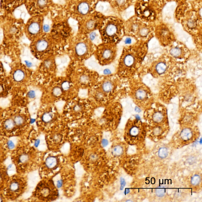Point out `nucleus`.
<instances>
[{
    "mask_svg": "<svg viewBox=\"0 0 202 202\" xmlns=\"http://www.w3.org/2000/svg\"><path fill=\"white\" fill-rule=\"evenodd\" d=\"M148 52L147 45H128L123 49L119 60L117 73L121 78L131 79L134 77Z\"/></svg>",
    "mask_w": 202,
    "mask_h": 202,
    "instance_id": "nucleus-1",
    "label": "nucleus"
},
{
    "mask_svg": "<svg viewBox=\"0 0 202 202\" xmlns=\"http://www.w3.org/2000/svg\"><path fill=\"white\" fill-rule=\"evenodd\" d=\"M137 81L131 83L129 87V95L139 107L146 110L154 103L153 94L145 84Z\"/></svg>",
    "mask_w": 202,
    "mask_h": 202,
    "instance_id": "nucleus-2",
    "label": "nucleus"
},
{
    "mask_svg": "<svg viewBox=\"0 0 202 202\" xmlns=\"http://www.w3.org/2000/svg\"><path fill=\"white\" fill-rule=\"evenodd\" d=\"M17 146L12 152L11 159L15 169L19 173H27L32 163V152L31 148L27 145Z\"/></svg>",
    "mask_w": 202,
    "mask_h": 202,
    "instance_id": "nucleus-3",
    "label": "nucleus"
},
{
    "mask_svg": "<svg viewBox=\"0 0 202 202\" xmlns=\"http://www.w3.org/2000/svg\"><path fill=\"white\" fill-rule=\"evenodd\" d=\"M138 119H129L126 125L125 139L129 144L135 145L141 142L145 135V129Z\"/></svg>",
    "mask_w": 202,
    "mask_h": 202,
    "instance_id": "nucleus-4",
    "label": "nucleus"
},
{
    "mask_svg": "<svg viewBox=\"0 0 202 202\" xmlns=\"http://www.w3.org/2000/svg\"><path fill=\"white\" fill-rule=\"evenodd\" d=\"M27 187V180L21 175L13 176L10 177L3 191L5 199L14 200L23 194Z\"/></svg>",
    "mask_w": 202,
    "mask_h": 202,
    "instance_id": "nucleus-5",
    "label": "nucleus"
},
{
    "mask_svg": "<svg viewBox=\"0 0 202 202\" xmlns=\"http://www.w3.org/2000/svg\"><path fill=\"white\" fill-rule=\"evenodd\" d=\"M174 61L168 55H164L153 63L149 71L155 77H164L172 70Z\"/></svg>",
    "mask_w": 202,
    "mask_h": 202,
    "instance_id": "nucleus-6",
    "label": "nucleus"
},
{
    "mask_svg": "<svg viewBox=\"0 0 202 202\" xmlns=\"http://www.w3.org/2000/svg\"><path fill=\"white\" fill-rule=\"evenodd\" d=\"M59 195L57 189L51 180L41 181L37 186L35 192V196L41 200L53 201Z\"/></svg>",
    "mask_w": 202,
    "mask_h": 202,
    "instance_id": "nucleus-7",
    "label": "nucleus"
},
{
    "mask_svg": "<svg viewBox=\"0 0 202 202\" xmlns=\"http://www.w3.org/2000/svg\"><path fill=\"white\" fill-rule=\"evenodd\" d=\"M95 56L100 65H107L112 63L117 55L116 47L113 43L99 45L95 51Z\"/></svg>",
    "mask_w": 202,
    "mask_h": 202,
    "instance_id": "nucleus-8",
    "label": "nucleus"
},
{
    "mask_svg": "<svg viewBox=\"0 0 202 202\" xmlns=\"http://www.w3.org/2000/svg\"><path fill=\"white\" fill-rule=\"evenodd\" d=\"M102 39L106 43L114 44L121 37V30L119 23L114 20L108 21L101 29Z\"/></svg>",
    "mask_w": 202,
    "mask_h": 202,
    "instance_id": "nucleus-9",
    "label": "nucleus"
},
{
    "mask_svg": "<svg viewBox=\"0 0 202 202\" xmlns=\"http://www.w3.org/2000/svg\"><path fill=\"white\" fill-rule=\"evenodd\" d=\"M74 55L79 59H86L93 53L91 44L86 40L79 41L74 45Z\"/></svg>",
    "mask_w": 202,
    "mask_h": 202,
    "instance_id": "nucleus-10",
    "label": "nucleus"
},
{
    "mask_svg": "<svg viewBox=\"0 0 202 202\" xmlns=\"http://www.w3.org/2000/svg\"><path fill=\"white\" fill-rule=\"evenodd\" d=\"M167 54L175 60H186L189 56V51L185 47L180 45H173L168 51Z\"/></svg>",
    "mask_w": 202,
    "mask_h": 202,
    "instance_id": "nucleus-11",
    "label": "nucleus"
},
{
    "mask_svg": "<svg viewBox=\"0 0 202 202\" xmlns=\"http://www.w3.org/2000/svg\"><path fill=\"white\" fill-rule=\"evenodd\" d=\"M50 48V43L47 40L41 39L35 43V51L37 53L43 54L49 51Z\"/></svg>",
    "mask_w": 202,
    "mask_h": 202,
    "instance_id": "nucleus-12",
    "label": "nucleus"
},
{
    "mask_svg": "<svg viewBox=\"0 0 202 202\" xmlns=\"http://www.w3.org/2000/svg\"><path fill=\"white\" fill-rule=\"evenodd\" d=\"M194 131L192 128H184L182 129L180 132V139L184 143H189L194 139Z\"/></svg>",
    "mask_w": 202,
    "mask_h": 202,
    "instance_id": "nucleus-13",
    "label": "nucleus"
},
{
    "mask_svg": "<svg viewBox=\"0 0 202 202\" xmlns=\"http://www.w3.org/2000/svg\"><path fill=\"white\" fill-rule=\"evenodd\" d=\"M117 84L115 81L111 80L104 81L101 85V92L105 94L109 95L112 93L116 89Z\"/></svg>",
    "mask_w": 202,
    "mask_h": 202,
    "instance_id": "nucleus-14",
    "label": "nucleus"
},
{
    "mask_svg": "<svg viewBox=\"0 0 202 202\" xmlns=\"http://www.w3.org/2000/svg\"><path fill=\"white\" fill-rule=\"evenodd\" d=\"M10 179L7 168L4 166H0V191H3Z\"/></svg>",
    "mask_w": 202,
    "mask_h": 202,
    "instance_id": "nucleus-15",
    "label": "nucleus"
},
{
    "mask_svg": "<svg viewBox=\"0 0 202 202\" xmlns=\"http://www.w3.org/2000/svg\"><path fill=\"white\" fill-rule=\"evenodd\" d=\"M41 29V24L40 22L34 21L30 23L28 27V32L30 35L35 36L37 35Z\"/></svg>",
    "mask_w": 202,
    "mask_h": 202,
    "instance_id": "nucleus-16",
    "label": "nucleus"
},
{
    "mask_svg": "<svg viewBox=\"0 0 202 202\" xmlns=\"http://www.w3.org/2000/svg\"><path fill=\"white\" fill-rule=\"evenodd\" d=\"M92 75L91 74L90 75L89 73H82L81 74H80L78 78L79 83L84 85H89L92 81Z\"/></svg>",
    "mask_w": 202,
    "mask_h": 202,
    "instance_id": "nucleus-17",
    "label": "nucleus"
},
{
    "mask_svg": "<svg viewBox=\"0 0 202 202\" xmlns=\"http://www.w3.org/2000/svg\"><path fill=\"white\" fill-rule=\"evenodd\" d=\"M25 73L24 71L21 69H16L13 72V77L14 80L16 82L22 81L25 78Z\"/></svg>",
    "mask_w": 202,
    "mask_h": 202,
    "instance_id": "nucleus-18",
    "label": "nucleus"
},
{
    "mask_svg": "<svg viewBox=\"0 0 202 202\" xmlns=\"http://www.w3.org/2000/svg\"><path fill=\"white\" fill-rule=\"evenodd\" d=\"M58 163V160L56 157L54 156H50L47 157L45 161V165L50 169L54 168Z\"/></svg>",
    "mask_w": 202,
    "mask_h": 202,
    "instance_id": "nucleus-19",
    "label": "nucleus"
},
{
    "mask_svg": "<svg viewBox=\"0 0 202 202\" xmlns=\"http://www.w3.org/2000/svg\"><path fill=\"white\" fill-rule=\"evenodd\" d=\"M90 6L86 2H83L80 3L77 7L79 13L82 15H85L89 12Z\"/></svg>",
    "mask_w": 202,
    "mask_h": 202,
    "instance_id": "nucleus-20",
    "label": "nucleus"
},
{
    "mask_svg": "<svg viewBox=\"0 0 202 202\" xmlns=\"http://www.w3.org/2000/svg\"><path fill=\"white\" fill-rule=\"evenodd\" d=\"M50 0H35V7L38 10H42L47 7Z\"/></svg>",
    "mask_w": 202,
    "mask_h": 202,
    "instance_id": "nucleus-21",
    "label": "nucleus"
},
{
    "mask_svg": "<svg viewBox=\"0 0 202 202\" xmlns=\"http://www.w3.org/2000/svg\"><path fill=\"white\" fill-rule=\"evenodd\" d=\"M63 90L62 87L57 86L54 87L52 90L51 93L53 96L56 98L60 97L62 96Z\"/></svg>",
    "mask_w": 202,
    "mask_h": 202,
    "instance_id": "nucleus-22",
    "label": "nucleus"
},
{
    "mask_svg": "<svg viewBox=\"0 0 202 202\" xmlns=\"http://www.w3.org/2000/svg\"><path fill=\"white\" fill-rule=\"evenodd\" d=\"M53 115L51 112H45L42 115L41 120L45 123H48L52 120Z\"/></svg>",
    "mask_w": 202,
    "mask_h": 202,
    "instance_id": "nucleus-23",
    "label": "nucleus"
},
{
    "mask_svg": "<svg viewBox=\"0 0 202 202\" xmlns=\"http://www.w3.org/2000/svg\"><path fill=\"white\" fill-rule=\"evenodd\" d=\"M123 153V148L122 146L117 145L115 146L113 149L112 153L116 156H119L122 155Z\"/></svg>",
    "mask_w": 202,
    "mask_h": 202,
    "instance_id": "nucleus-24",
    "label": "nucleus"
},
{
    "mask_svg": "<svg viewBox=\"0 0 202 202\" xmlns=\"http://www.w3.org/2000/svg\"><path fill=\"white\" fill-rule=\"evenodd\" d=\"M201 181L200 176L198 175H195L191 178V183L193 186H197L199 185Z\"/></svg>",
    "mask_w": 202,
    "mask_h": 202,
    "instance_id": "nucleus-25",
    "label": "nucleus"
},
{
    "mask_svg": "<svg viewBox=\"0 0 202 202\" xmlns=\"http://www.w3.org/2000/svg\"><path fill=\"white\" fill-rule=\"evenodd\" d=\"M158 155L160 158H162V159L165 158V157H167L168 155L167 149L166 148L164 147H162L159 149L158 152Z\"/></svg>",
    "mask_w": 202,
    "mask_h": 202,
    "instance_id": "nucleus-26",
    "label": "nucleus"
},
{
    "mask_svg": "<svg viewBox=\"0 0 202 202\" xmlns=\"http://www.w3.org/2000/svg\"><path fill=\"white\" fill-rule=\"evenodd\" d=\"M90 40L94 43H98V40H99V36L97 32H92L90 35Z\"/></svg>",
    "mask_w": 202,
    "mask_h": 202,
    "instance_id": "nucleus-27",
    "label": "nucleus"
},
{
    "mask_svg": "<svg viewBox=\"0 0 202 202\" xmlns=\"http://www.w3.org/2000/svg\"><path fill=\"white\" fill-rule=\"evenodd\" d=\"M106 4L104 3H99L97 5L96 8H97V10H98L99 12L104 13V12L106 11Z\"/></svg>",
    "mask_w": 202,
    "mask_h": 202,
    "instance_id": "nucleus-28",
    "label": "nucleus"
},
{
    "mask_svg": "<svg viewBox=\"0 0 202 202\" xmlns=\"http://www.w3.org/2000/svg\"><path fill=\"white\" fill-rule=\"evenodd\" d=\"M149 30L146 28H143L139 31V35L141 37H146L149 35Z\"/></svg>",
    "mask_w": 202,
    "mask_h": 202,
    "instance_id": "nucleus-29",
    "label": "nucleus"
},
{
    "mask_svg": "<svg viewBox=\"0 0 202 202\" xmlns=\"http://www.w3.org/2000/svg\"><path fill=\"white\" fill-rule=\"evenodd\" d=\"M165 193V190L164 188H159L156 190V194L159 197H162Z\"/></svg>",
    "mask_w": 202,
    "mask_h": 202,
    "instance_id": "nucleus-30",
    "label": "nucleus"
},
{
    "mask_svg": "<svg viewBox=\"0 0 202 202\" xmlns=\"http://www.w3.org/2000/svg\"><path fill=\"white\" fill-rule=\"evenodd\" d=\"M94 26H95V22L93 21H90L87 23V28L88 29H92L94 28Z\"/></svg>",
    "mask_w": 202,
    "mask_h": 202,
    "instance_id": "nucleus-31",
    "label": "nucleus"
},
{
    "mask_svg": "<svg viewBox=\"0 0 202 202\" xmlns=\"http://www.w3.org/2000/svg\"><path fill=\"white\" fill-rule=\"evenodd\" d=\"M187 25H188V27L190 28H194V27H195L196 26V22L194 20L191 19L187 23Z\"/></svg>",
    "mask_w": 202,
    "mask_h": 202,
    "instance_id": "nucleus-32",
    "label": "nucleus"
},
{
    "mask_svg": "<svg viewBox=\"0 0 202 202\" xmlns=\"http://www.w3.org/2000/svg\"><path fill=\"white\" fill-rule=\"evenodd\" d=\"M6 89L5 87L3 84H0V96L3 95L5 93Z\"/></svg>",
    "mask_w": 202,
    "mask_h": 202,
    "instance_id": "nucleus-33",
    "label": "nucleus"
},
{
    "mask_svg": "<svg viewBox=\"0 0 202 202\" xmlns=\"http://www.w3.org/2000/svg\"><path fill=\"white\" fill-rule=\"evenodd\" d=\"M73 109H74L75 111L76 112H78L81 111L82 109V107L80 105H76L73 108Z\"/></svg>",
    "mask_w": 202,
    "mask_h": 202,
    "instance_id": "nucleus-34",
    "label": "nucleus"
},
{
    "mask_svg": "<svg viewBox=\"0 0 202 202\" xmlns=\"http://www.w3.org/2000/svg\"><path fill=\"white\" fill-rule=\"evenodd\" d=\"M121 189H123L124 188L125 185H126V182L125 180L123 178H121Z\"/></svg>",
    "mask_w": 202,
    "mask_h": 202,
    "instance_id": "nucleus-35",
    "label": "nucleus"
},
{
    "mask_svg": "<svg viewBox=\"0 0 202 202\" xmlns=\"http://www.w3.org/2000/svg\"><path fill=\"white\" fill-rule=\"evenodd\" d=\"M43 29L44 32H48L49 31L50 27L48 24H45L43 25Z\"/></svg>",
    "mask_w": 202,
    "mask_h": 202,
    "instance_id": "nucleus-36",
    "label": "nucleus"
},
{
    "mask_svg": "<svg viewBox=\"0 0 202 202\" xmlns=\"http://www.w3.org/2000/svg\"><path fill=\"white\" fill-rule=\"evenodd\" d=\"M3 65L1 62H0V78L2 77L3 74Z\"/></svg>",
    "mask_w": 202,
    "mask_h": 202,
    "instance_id": "nucleus-37",
    "label": "nucleus"
},
{
    "mask_svg": "<svg viewBox=\"0 0 202 202\" xmlns=\"http://www.w3.org/2000/svg\"><path fill=\"white\" fill-rule=\"evenodd\" d=\"M28 96L31 98H34L35 96V93L34 91H30L28 93Z\"/></svg>",
    "mask_w": 202,
    "mask_h": 202,
    "instance_id": "nucleus-38",
    "label": "nucleus"
},
{
    "mask_svg": "<svg viewBox=\"0 0 202 202\" xmlns=\"http://www.w3.org/2000/svg\"><path fill=\"white\" fill-rule=\"evenodd\" d=\"M108 141L107 140L103 139V140H102V144L103 147H106L108 145Z\"/></svg>",
    "mask_w": 202,
    "mask_h": 202,
    "instance_id": "nucleus-39",
    "label": "nucleus"
},
{
    "mask_svg": "<svg viewBox=\"0 0 202 202\" xmlns=\"http://www.w3.org/2000/svg\"><path fill=\"white\" fill-rule=\"evenodd\" d=\"M117 3L119 5H123L125 3L126 0H117Z\"/></svg>",
    "mask_w": 202,
    "mask_h": 202,
    "instance_id": "nucleus-40",
    "label": "nucleus"
},
{
    "mask_svg": "<svg viewBox=\"0 0 202 202\" xmlns=\"http://www.w3.org/2000/svg\"><path fill=\"white\" fill-rule=\"evenodd\" d=\"M5 199V198L4 196L3 193L2 194L1 193H0V202L3 201H5L4 200Z\"/></svg>",
    "mask_w": 202,
    "mask_h": 202,
    "instance_id": "nucleus-41",
    "label": "nucleus"
},
{
    "mask_svg": "<svg viewBox=\"0 0 202 202\" xmlns=\"http://www.w3.org/2000/svg\"><path fill=\"white\" fill-rule=\"evenodd\" d=\"M131 38H126V40H125V43L126 44H129L131 43Z\"/></svg>",
    "mask_w": 202,
    "mask_h": 202,
    "instance_id": "nucleus-42",
    "label": "nucleus"
},
{
    "mask_svg": "<svg viewBox=\"0 0 202 202\" xmlns=\"http://www.w3.org/2000/svg\"><path fill=\"white\" fill-rule=\"evenodd\" d=\"M62 184H63V182H62V181L59 180V181H58L57 183V186L59 188H60V187H61Z\"/></svg>",
    "mask_w": 202,
    "mask_h": 202,
    "instance_id": "nucleus-43",
    "label": "nucleus"
},
{
    "mask_svg": "<svg viewBox=\"0 0 202 202\" xmlns=\"http://www.w3.org/2000/svg\"><path fill=\"white\" fill-rule=\"evenodd\" d=\"M129 189H126V193H128V192H129Z\"/></svg>",
    "mask_w": 202,
    "mask_h": 202,
    "instance_id": "nucleus-44",
    "label": "nucleus"
},
{
    "mask_svg": "<svg viewBox=\"0 0 202 202\" xmlns=\"http://www.w3.org/2000/svg\"><path fill=\"white\" fill-rule=\"evenodd\" d=\"M16 1H17V0H16Z\"/></svg>",
    "mask_w": 202,
    "mask_h": 202,
    "instance_id": "nucleus-45",
    "label": "nucleus"
}]
</instances>
